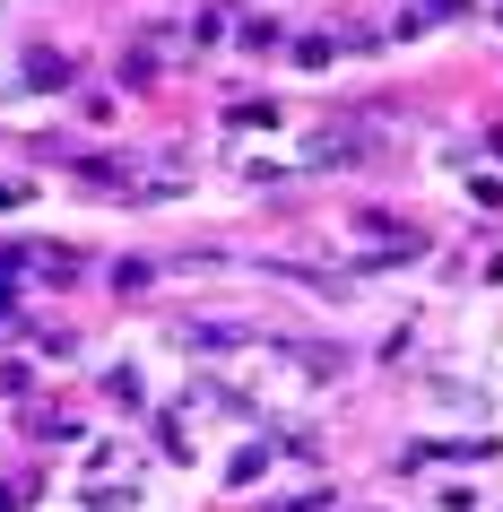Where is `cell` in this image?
<instances>
[{
  "label": "cell",
  "instance_id": "6da1fadb",
  "mask_svg": "<svg viewBox=\"0 0 503 512\" xmlns=\"http://www.w3.org/2000/svg\"><path fill=\"white\" fill-rule=\"evenodd\" d=\"M18 200H27V183H9V174H0V209H18Z\"/></svg>",
  "mask_w": 503,
  "mask_h": 512
}]
</instances>
